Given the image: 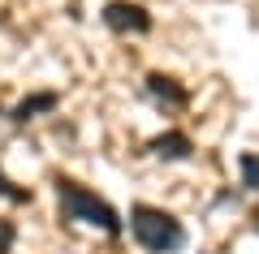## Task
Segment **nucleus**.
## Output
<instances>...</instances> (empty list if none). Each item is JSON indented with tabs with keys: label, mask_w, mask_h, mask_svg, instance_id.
<instances>
[{
	"label": "nucleus",
	"mask_w": 259,
	"mask_h": 254,
	"mask_svg": "<svg viewBox=\"0 0 259 254\" xmlns=\"http://www.w3.org/2000/svg\"><path fill=\"white\" fill-rule=\"evenodd\" d=\"M130 233H134V241H139L143 250H151V254H173V250L186 245L182 220H173L160 207H147V202H139V207L130 211Z\"/></svg>",
	"instance_id": "1"
},
{
	"label": "nucleus",
	"mask_w": 259,
	"mask_h": 254,
	"mask_svg": "<svg viewBox=\"0 0 259 254\" xmlns=\"http://www.w3.org/2000/svg\"><path fill=\"white\" fill-rule=\"evenodd\" d=\"M56 198H61V211H65L69 220L95 224V228H104V233H121V220H117V211H112L104 198H95L91 190H82L78 181L61 177V181H56Z\"/></svg>",
	"instance_id": "2"
},
{
	"label": "nucleus",
	"mask_w": 259,
	"mask_h": 254,
	"mask_svg": "<svg viewBox=\"0 0 259 254\" xmlns=\"http://www.w3.org/2000/svg\"><path fill=\"white\" fill-rule=\"evenodd\" d=\"M104 26L112 30H134V35H147L151 30V13L143 9V5H125V0H112V5H104Z\"/></svg>",
	"instance_id": "3"
},
{
	"label": "nucleus",
	"mask_w": 259,
	"mask_h": 254,
	"mask_svg": "<svg viewBox=\"0 0 259 254\" xmlns=\"http://www.w3.org/2000/svg\"><path fill=\"white\" fill-rule=\"evenodd\" d=\"M147 91L156 95L160 104H168V108H186V104H190V91L177 86L173 78H164V73H151V78H147Z\"/></svg>",
	"instance_id": "4"
},
{
	"label": "nucleus",
	"mask_w": 259,
	"mask_h": 254,
	"mask_svg": "<svg viewBox=\"0 0 259 254\" xmlns=\"http://www.w3.org/2000/svg\"><path fill=\"white\" fill-rule=\"evenodd\" d=\"M190 151H194V142L186 134H160L156 142H151V155H160V160H190Z\"/></svg>",
	"instance_id": "5"
},
{
	"label": "nucleus",
	"mask_w": 259,
	"mask_h": 254,
	"mask_svg": "<svg viewBox=\"0 0 259 254\" xmlns=\"http://www.w3.org/2000/svg\"><path fill=\"white\" fill-rule=\"evenodd\" d=\"M52 108H56V95H52V91H44V95H35V99L18 104V108H13V121H30L35 112H52Z\"/></svg>",
	"instance_id": "6"
},
{
	"label": "nucleus",
	"mask_w": 259,
	"mask_h": 254,
	"mask_svg": "<svg viewBox=\"0 0 259 254\" xmlns=\"http://www.w3.org/2000/svg\"><path fill=\"white\" fill-rule=\"evenodd\" d=\"M238 168H242V185L259 194V155H255V151H246V155L238 160Z\"/></svg>",
	"instance_id": "7"
},
{
	"label": "nucleus",
	"mask_w": 259,
	"mask_h": 254,
	"mask_svg": "<svg viewBox=\"0 0 259 254\" xmlns=\"http://www.w3.org/2000/svg\"><path fill=\"white\" fill-rule=\"evenodd\" d=\"M0 198H9V202H30V190H18L9 177L0 173Z\"/></svg>",
	"instance_id": "8"
},
{
	"label": "nucleus",
	"mask_w": 259,
	"mask_h": 254,
	"mask_svg": "<svg viewBox=\"0 0 259 254\" xmlns=\"http://www.w3.org/2000/svg\"><path fill=\"white\" fill-rule=\"evenodd\" d=\"M9 245H13V228H9V224H5V220H0V254L9 250Z\"/></svg>",
	"instance_id": "9"
},
{
	"label": "nucleus",
	"mask_w": 259,
	"mask_h": 254,
	"mask_svg": "<svg viewBox=\"0 0 259 254\" xmlns=\"http://www.w3.org/2000/svg\"><path fill=\"white\" fill-rule=\"evenodd\" d=\"M255 228H259V216H255Z\"/></svg>",
	"instance_id": "10"
}]
</instances>
